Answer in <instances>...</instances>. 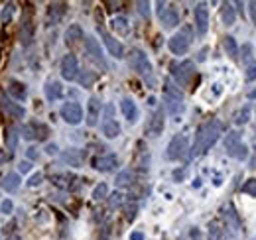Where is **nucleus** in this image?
<instances>
[{
  "mask_svg": "<svg viewBox=\"0 0 256 240\" xmlns=\"http://www.w3.org/2000/svg\"><path fill=\"white\" fill-rule=\"evenodd\" d=\"M248 14H250V20L256 24V2H248Z\"/></svg>",
  "mask_w": 256,
  "mask_h": 240,
  "instance_id": "5fc2aeb1",
  "label": "nucleus"
},
{
  "mask_svg": "<svg viewBox=\"0 0 256 240\" xmlns=\"http://www.w3.org/2000/svg\"><path fill=\"white\" fill-rule=\"evenodd\" d=\"M85 50L91 56V60L106 69V61H104V56H102V48H100V44H98V40H96L95 36H87L85 38Z\"/></svg>",
  "mask_w": 256,
  "mask_h": 240,
  "instance_id": "a211bd4d",
  "label": "nucleus"
},
{
  "mask_svg": "<svg viewBox=\"0 0 256 240\" xmlns=\"http://www.w3.org/2000/svg\"><path fill=\"white\" fill-rule=\"evenodd\" d=\"M26 156H28V160H30V162H36V160L40 158V152H38V148L30 146V148L26 150Z\"/></svg>",
  "mask_w": 256,
  "mask_h": 240,
  "instance_id": "603ef678",
  "label": "nucleus"
},
{
  "mask_svg": "<svg viewBox=\"0 0 256 240\" xmlns=\"http://www.w3.org/2000/svg\"><path fill=\"white\" fill-rule=\"evenodd\" d=\"M172 178H174L176 183H182V181L186 180V168H178V170H174Z\"/></svg>",
  "mask_w": 256,
  "mask_h": 240,
  "instance_id": "de8ad7c7",
  "label": "nucleus"
},
{
  "mask_svg": "<svg viewBox=\"0 0 256 240\" xmlns=\"http://www.w3.org/2000/svg\"><path fill=\"white\" fill-rule=\"evenodd\" d=\"M122 203H124V193H120V191H114V193H110V195H108V205H110L112 209L120 207Z\"/></svg>",
  "mask_w": 256,
  "mask_h": 240,
  "instance_id": "ea45409f",
  "label": "nucleus"
},
{
  "mask_svg": "<svg viewBox=\"0 0 256 240\" xmlns=\"http://www.w3.org/2000/svg\"><path fill=\"white\" fill-rule=\"evenodd\" d=\"M193 16H195V30H197V34L205 36L209 32V8H207V4L205 2L195 4Z\"/></svg>",
  "mask_w": 256,
  "mask_h": 240,
  "instance_id": "ddd939ff",
  "label": "nucleus"
},
{
  "mask_svg": "<svg viewBox=\"0 0 256 240\" xmlns=\"http://www.w3.org/2000/svg\"><path fill=\"white\" fill-rule=\"evenodd\" d=\"M242 191L248 195V197H256V180L254 178H250V180H246L242 183Z\"/></svg>",
  "mask_w": 256,
  "mask_h": 240,
  "instance_id": "79ce46f5",
  "label": "nucleus"
},
{
  "mask_svg": "<svg viewBox=\"0 0 256 240\" xmlns=\"http://www.w3.org/2000/svg\"><path fill=\"white\" fill-rule=\"evenodd\" d=\"M62 160H64L67 166H71V168H81V166H83L85 156H83V152L81 150L71 148V150H65L64 154H62Z\"/></svg>",
  "mask_w": 256,
  "mask_h": 240,
  "instance_id": "a878e982",
  "label": "nucleus"
},
{
  "mask_svg": "<svg viewBox=\"0 0 256 240\" xmlns=\"http://www.w3.org/2000/svg\"><path fill=\"white\" fill-rule=\"evenodd\" d=\"M58 152H60L58 144H48V146H46V154H48V156H56Z\"/></svg>",
  "mask_w": 256,
  "mask_h": 240,
  "instance_id": "864d4df0",
  "label": "nucleus"
},
{
  "mask_svg": "<svg viewBox=\"0 0 256 240\" xmlns=\"http://www.w3.org/2000/svg\"><path fill=\"white\" fill-rule=\"evenodd\" d=\"M223 46H224L226 56H228L230 60H238V56H240V48H238V44H236V40H234L232 36H224Z\"/></svg>",
  "mask_w": 256,
  "mask_h": 240,
  "instance_id": "2f4dec72",
  "label": "nucleus"
},
{
  "mask_svg": "<svg viewBox=\"0 0 256 240\" xmlns=\"http://www.w3.org/2000/svg\"><path fill=\"white\" fill-rule=\"evenodd\" d=\"M100 112H102V102L98 96H89L87 100V112H85V122L89 128H95L100 118Z\"/></svg>",
  "mask_w": 256,
  "mask_h": 240,
  "instance_id": "dca6fc26",
  "label": "nucleus"
},
{
  "mask_svg": "<svg viewBox=\"0 0 256 240\" xmlns=\"http://www.w3.org/2000/svg\"><path fill=\"white\" fill-rule=\"evenodd\" d=\"M0 106H2V110H4L10 118L20 120L26 116V108H24V104L16 102L14 98H10V96H6V94H0Z\"/></svg>",
  "mask_w": 256,
  "mask_h": 240,
  "instance_id": "4468645a",
  "label": "nucleus"
},
{
  "mask_svg": "<svg viewBox=\"0 0 256 240\" xmlns=\"http://www.w3.org/2000/svg\"><path fill=\"white\" fill-rule=\"evenodd\" d=\"M207 240H223V228L219 226V222H217V220H211V222H209Z\"/></svg>",
  "mask_w": 256,
  "mask_h": 240,
  "instance_id": "e433bc0d",
  "label": "nucleus"
},
{
  "mask_svg": "<svg viewBox=\"0 0 256 240\" xmlns=\"http://www.w3.org/2000/svg\"><path fill=\"white\" fill-rule=\"evenodd\" d=\"M221 216H223L226 228H228V230H232V234H238V232H240V228H242V224H240V216H238V212L234 210V207H232L230 203L223 205V209H221Z\"/></svg>",
  "mask_w": 256,
  "mask_h": 240,
  "instance_id": "2eb2a0df",
  "label": "nucleus"
},
{
  "mask_svg": "<svg viewBox=\"0 0 256 240\" xmlns=\"http://www.w3.org/2000/svg\"><path fill=\"white\" fill-rule=\"evenodd\" d=\"M156 12H158V18H160L164 28H176L180 24V12L174 4L160 0V2H156Z\"/></svg>",
  "mask_w": 256,
  "mask_h": 240,
  "instance_id": "1a4fd4ad",
  "label": "nucleus"
},
{
  "mask_svg": "<svg viewBox=\"0 0 256 240\" xmlns=\"http://www.w3.org/2000/svg\"><path fill=\"white\" fill-rule=\"evenodd\" d=\"M150 2H146V0H140V2H136V10H138V14L144 18V20H148L150 18Z\"/></svg>",
  "mask_w": 256,
  "mask_h": 240,
  "instance_id": "a19ab883",
  "label": "nucleus"
},
{
  "mask_svg": "<svg viewBox=\"0 0 256 240\" xmlns=\"http://www.w3.org/2000/svg\"><path fill=\"white\" fill-rule=\"evenodd\" d=\"M221 134H223V124H221V120L211 118V120H207V122H203V124L197 128V132H195V142H193V146H192V158H201V156H205L207 152L217 144V140L221 138Z\"/></svg>",
  "mask_w": 256,
  "mask_h": 240,
  "instance_id": "f257e3e1",
  "label": "nucleus"
},
{
  "mask_svg": "<svg viewBox=\"0 0 256 240\" xmlns=\"http://www.w3.org/2000/svg\"><path fill=\"white\" fill-rule=\"evenodd\" d=\"M42 183H44V174H42V172H38V174H32V176H30V180L26 181V185H28V187H40V185H42Z\"/></svg>",
  "mask_w": 256,
  "mask_h": 240,
  "instance_id": "c03bdc74",
  "label": "nucleus"
},
{
  "mask_svg": "<svg viewBox=\"0 0 256 240\" xmlns=\"http://www.w3.org/2000/svg\"><path fill=\"white\" fill-rule=\"evenodd\" d=\"M32 172V162L30 160H22L18 164V174H30Z\"/></svg>",
  "mask_w": 256,
  "mask_h": 240,
  "instance_id": "49530a36",
  "label": "nucleus"
},
{
  "mask_svg": "<svg viewBox=\"0 0 256 240\" xmlns=\"http://www.w3.org/2000/svg\"><path fill=\"white\" fill-rule=\"evenodd\" d=\"M130 240H144V232H140V230L130 232Z\"/></svg>",
  "mask_w": 256,
  "mask_h": 240,
  "instance_id": "6e6d98bb",
  "label": "nucleus"
},
{
  "mask_svg": "<svg viewBox=\"0 0 256 240\" xmlns=\"http://www.w3.org/2000/svg\"><path fill=\"white\" fill-rule=\"evenodd\" d=\"M118 164H120V160H118L116 154H102V156L93 158V168H95L96 172H100V174L114 172L118 168Z\"/></svg>",
  "mask_w": 256,
  "mask_h": 240,
  "instance_id": "f8f14e48",
  "label": "nucleus"
},
{
  "mask_svg": "<svg viewBox=\"0 0 256 240\" xmlns=\"http://www.w3.org/2000/svg\"><path fill=\"white\" fill-rule=\"evenodd\" d=\"M60 69H62V77L65 81H77L79 79V60H77V56L75 54L64 56Z\"/></svg>",
  "mask_w": 256,
  "mask_h": 240,
  "instance_id": "9b49d317",
  "label": "nucleus"
},
{
  "mask_svg": "<svg viewBox=\"0 0 256 240\" xmlns=\"http://www.w3.org/2000/svg\"><path fill=\"white\" fill-rule=\"evenodd\" d=\"M240 52L244 54V56H242V61H244V63H246V61H250V60H252V50H250V44H244Z\"/></svg>",
  "mask_w": 256,
  "mask_h": 240,
  "instance_id": "8fccbe9b",
  "label": "nucleus"
},
{
  "mask_svg": "<svg viewBox=\"0 0 256 240\" xmlns=\"http://www.w3.org/2000/svg\"><path fill=\"white\" fill-rule=\"evenodd\" d=\"M98 34H100V40H102L106 52H108L114 60H122V58H124V46H122V42L116 40L114 36H110L104 28H98Z\"/></svg>",
  "mask_w": 256,
  "mask_h": 240,
  "instance_id": "9d476101",
  "label": "nucleus"
},
{
  "mask_svg": "<svg viewBox=\"0 0 256 240\" xmlns=\"http://www.w3.org/2000/svg\"><path fill=\"white\" fill-rule=\"evenodd\" d=\"M188 240H192V238H188Z\"/></svg>",
  "mask_w": 256,
  "mask_h": 240,
  "instance_id": "680f3d73",
  "label": "nucleus"
},
{
  "mask_svg": "<svg viewBox=\"0 0 256 240\" xmlns=\"http://www.w3.org/2000/svg\"><path fill=\"white\" fill-rule=\"evenodd\" d=\"M190 150H192V148H190L188 136H186V134H176V136L172 138V142L168 144L164 156H166V160H170V162H178V160L186 158ZM190 154H192V152H190Z\"/></svg>",
  "mask_w": 256,
  "mask_h": 240,
  "instance_id": "0eeeda50",
  "label": "nucleus"
},
{
  "mask_svg": "<svg viewBox=\"0 0 256 240\" xmlns=\"http://www.w3.org/2000/svg\"><path fill=\"white\" fill-rule=\"evenodd\" d=\"M164 128H166V116H164V110H158L148 122V134L150 136H160Z\"/></svg>",
  "mask_w": 256,
  "mask_h": 240,
  "instance_id": "393cba45",
  "label": "nucleus"
},
{
  "mask_svg": "<svg viewBox=\"0 0 256 240\" xmlns=\"http://www.w3.org/2000/svg\"><path fill=\"white\" fill-rule=\"evenodd\" d=\"M6 90H8V96L14 98V100L20 102V104L28 98V87H26V83H22V81H18V79H8Z\"/></svg>",
  "mask_w": 256,
  "mask_h": 240,
  "instance_id": "6ab92c4d",
  "label": "nucleus"
},
{
  "mask_svg": "<svg viewBox=\"0 0 256 240\" xmlns=\"http://www.w3.org/2000/svg\"><path fill=\"white\" fill-rule=\"evenodd\" d=\"M250 112H252V106L250 104H244V106H240L238 110H236V114H234V124L236 126H244L248 120H250Z\"/></svg>",
  "mask_w": 256,
  "mask_h": 240,
  "instance_id": "72a5a7b5",
  "label": "nucleus"
},
{
  "mask_svg": "<svg viewBox=\"0 0 256 240\" xmlns=\"http://www.w3.org/2000/svg\"><path fill=\"white\" fill-rule=\"evenodd\" d=\"M14 12H16V4H14V2H8V4H4L2 12H0V22H2V24H8V22H12V18H14Z\"/></svg>",
  "mask_w": 256,
  "mask_h": 240,
  "instance_id": "f704fd0d",
  "label": "nucleus"
},
{
  "mask_svg": "<svg viewBox=\"0 0 256 240\" xmlns=\"http://www.w3.org/2000/svg\"><path fill=\"white\" fill-rule=\"evenodd\" d=\"M18 140H20L18 128L8 126V128L4 130V142H6V148H8L10 152H16V148H18Z\"/></svg>",
  "mask_w": 256,
  "mask_h": 240,
  "instance_id": "c85d7f7f",
  "label": "nucleus"
},
{
  "mask_svg": "<svg viewBox=\"0 0 256 240\" xmlns=\"http://www.w3.org/2000/svg\"><path fill=\"white\" fill-rule=\"evenodd\" d=\"M221 20H223L224 26H232L234 24V20H236V8H234V4L224 2L223 8H221Z\"/></svg>",
  "mask_w": 256,
  "mask_h": 240,
  "instance_id": "7c9ffc66",
  "label": "nucleus"
},
{
  "mask_svg": "<svg viewBox=\"0 0 256 240\" xmlns=\"http://www.w3.org/2000/svg\"><path fill=\"white\" fill-rule=\"evenodd\" d=\"M34 34H36V28H34L32 20H24V24L20 28V44L24 48H30L34 44Z\"/></svg>",
  "mask_w": 256,
  "mask_h": 240,
  "instance_id": "cd10ccee",
  "label": "nucleus"
},
{
  "mask_svg": "<svg viewBox=\"0 0 256 240\" xmlns=\"http://www.w3.org/2000/svg\"><path fill=\"white\" fill-rule=\"evenodd\" d=\"M60 116L64 118V122H67L69 126H77L85 120V112H83V106L75 100H67L62 104L60 108Z\"/></svg>",
  "mask_w": 256,
  "mask_h": 240,
  "instance_id": "6e6552de",
  "label": "nucleus"
},
{
  "mask_svg": "<svg viewBox=\"0 0 256 240\" xmlns=\"http://www.w3.org/2000/svg\"><path fill=\"white\" fill-rule=\"evenodd\" d=\"M20 185H22V178H20L18 172L6 174V176L2 178V181H0V187H2L6 193H16V191L20 189Z\"/></svg>",
  "mask_w": 256,
  "mask_h": 240,
  "instance_id": "5701e85b",
  "label": "nucleus"
},
{
  "mask_svg": "<svg viewBox=\"0 0 256 240\" xmlns=\"http://www.w3.org/2000/svg\"><path fill=\"white\" fill-rule=\"evenodd\" d=\"M6 240H22V236H20V234H16V232H12V234H8V236H6Z\"/></svg>",
  "mask_w": 256,
  "mask_h": 240,
  "instance_id": "bf43d9fd",
  "label": "nucleus"
},
{
  "mask_svg": "<svg viewBox=\"0 0 256 240\" xmlns=\"http://www.w3.org/2000/svg\"><path fill=\"white\" fill-rule=\"evenodd\" d=\"M64 38L67 46H75V44H79L81 40H85V34H83V28H81L79 24H71V26L65 30Z\"/></svg>",
  "mask_w": 256,
  "mask_h": 240,
  "instance_id": "bb28decb",
  "label": "nucleus"
},
{
  "mask_svg": "<svg viewBox=\"0 0 256 240\" xmlns=\"http://www.w3.org/2000/svg\"><path fill=\"white\" fill-rule=\"evenodd\" d=\"M91 197H93L95 201H102V199H108V185H106V183H98V185H95V189H93Z\"/></svg>",
  "mask_w": 256,
  "mask_h": 240,
  "instance_id": "4c0bfd02",
  "label": "nucleus"
},
{
  "mask_svg": "<svg viewBox=\"0 0 256 240\" xmlns=\"http://www.w3.org/2000/svg\"><path fill=\"white\" fill-rule=\"evenodd\" d=\"M95 81H96V75L93 71H85L83 75H79V83H81V87H85V89L93 87Z\"/></svg>",
  "mask_w": 256,
  "mask_h": 240,
  "instance_id": "58836bf2",
  "label": "nucleus"
},
{
  "mask_svg": "<svg viewBox=\"0 0 256 240\" xmlns=\"http://www.w3.org/2000/svg\"><path fill=\"white\" fill-rule=\"evenodd\" d=\"M124 210H126V220H134L136 214H138V205H136L134 201H130Z\"/></svg>",
  "mask_w": 256,
  "mask_h": 240,
  "instance_id": "a18cd8bd",
  "label": "nucleus"
},
{
  "mask_svg": "<svg viewBox=\"0 0 256 240\" xmlns=\"http://www.w3.org/2000/svg\"><path fill=\"white\" fill-rule=\"evenodd\" d=\"M44 92H46V98L50 102L62 100V96H64V85L58 79H48L46 81V87H44Z\"/></svg>",
  "mask_w": 256,
  "mask_h": 240,
  "instance_id": "412c9836",
  "label": "nucleus"
},
{
  "mask_svg": "<svg viewBox=\"0 0 256 240\" xmlns=\"http://www.w3.org/2000/svg\"><path fill=\"white\" fill-rule=\"evenodd\" d=\"M116 185L118 187H132L134 185V174L130 170H124L116 176Z\"/></svg>",
  "mask_w": 256,
  "mask_h": 240,
  "instance_id": "c9c22d12",
  "label": "nucleus"
},
{
  "mask_svg": "<svg viewBox=\"0 0 256 240\" xmlns=\"http://www.w3.org/2000/svg\"><path fill=\"white\" fill-rule=\"evenodd\" d=\"M192 42H193L192 30H190V26H186L184 30L176 32L168 40V48H170V52L174 56H186L190 52V48H192Z\"/></svg>",
  "mask_w": 256,
  "mask_h": 240,
  "instance_id": "423d86ee",
  "label": "nucleus"
},
{
  "mask_svg": "<svg viewBox=\"0 0 256 240\" xmlns=\"http://www.w3.org/2000/svg\"><path fill=\"white\" fill-rule=\"evenodd\" d=\"M170 71H172V77L176 79L178 87H188L195 77V63L192 60L174 61L170 65Z\"/></svg>",
  "mask_w": 256,
  "mask_h": 240,
  "instance_id": "20e7f679",
  "label": "nucleus"
},
{
  "mask_svg": "<svg viewBox=\"0 0 256 240\" xmlns=\"http://www.w3.org/2000/svg\"><path fill=\"white\" fill-rule=\"evenodd\" d=\"M52 183L62 191H75L79 187V178L73 174H56L52 176Z\"/></svg>",
  "mask_w": 256,
  "mask_h": 240,
  "instance_id": "aec40b11",
  "label": "nucleus"
},
{
  "mask_svg": "<svg viewBox=\"0 0 256 240\" xmlns=\"http://www.w3.org/2000/svg\"><path fill=\"white\" fill-rule=\"evenodd\" d=\"M244 79H246L248 83L256 79V63H250V65H248V69H246V73H244Z\"/></svg>",
  "mask_w": 256,
  "mask_h": 240,
  "instance_id": "09e8293b",
  "label": "nucleus"
},
{
  "mask_svg": "<svg viewBox=\"0 0 256 240\" xmlns=\"http://www.w3.org/2000/svg\"><path fill=\"white\" fill-rule=\"evenodd\" d=\"M100 132H102V136H104L106 140H114V138L120 136V124H118L114 118L108 116V118L102 120V124H100Z\"/></svg>",
  "mask_w": 256,
  "mask_h": 240,
  "instance_id": "b1692460",
  "label": "nucleus"
},
{
  "mask_svg": "<svg viewBox=\"0 0 256 240\" xmlns=\"http://www.w3.org/2000/svg\"><path fill=\"white\" fill-rule=\"evenodd\" d=\"M110 26H112V30L116 32L118 36H128L130 34V24H128V18L126 16H114L112 20H110Z\"/></svg>",
  "mask_w": 256,
  "mask_h": 240,
  "instance_id": "c756f323",
  "label": "nucleus"
},
{
  "mask_svg": "<svg viewBox=\"0 0 256 240\" xmlns=\"http://www.w3.org/2000/svg\"><path fill=\"white\" fill-rule=\"evenodd\" d=\"M120 112H122V116L130 122V124H134V122H138V116H140V110H138V106H136V102L130 98V96H124L122 100H120Z\"/></svg>",
  "mask_w": 256,
  "mask_h": 240,
  "instance_id": "4be33fe9",
  "label": "nucleus"
},
{
  "mask_svg": "<svg viewBox=\"0 0 256 240\" xmlns=\"http://www.w3.org/2000/svg\"><path fill=\"white\" fill-rule=\"evenodd\" d=\"M148 104H150V106H154V104H156V98H154V96H150V98H148Z\"/></svg>",
  "mask_w": 256,
  "mask_h": 240,
  "instance_id": "052dcab7",
  "label": "nucleus"
},
{
  "mask_svg": "<svg viewBox=\"0 0 256 240\" xmlns=\"http://www.w3.org/2000/svg\"><path fill=\"white\" fill-rule=\"evenodd\" d=\"M224 150H226V154H228L230 158L240 160V162L248 158V146L242 142V136H240V132H236V130H230V132L226 134V138H224Z\"/></svg>",
  "mask_w": 256,
  "mask_h": 240,
  "instance_id": "39448f33",
  "label": "nucleus"
},
{
  "mask_svg": "<svg viewBox=\"0 0 256 240\" xmlns=\"http://www.w3.org/2000/svg\"><path fill=\"white\" fill-rule=\"evenodd\" d=\"M207 52H209V50H207V48H203V50H201V52L197 54V61H199V63H201V61L207 60Z\"/></svg>",
  "mask_w": 256,
  "mask_h": 240,
  "instance_id": "4d7b16f0",
  "label": "nucleus"
},
{
  "mask_svg": "<svg viewBox=\"0 0 256 240\" xmlns=\"http://www.w3.org/2000/svg\"><path fill=\"white\" fill-rule=\"evenodd\" d=\"M67 12V4L65 2H52L46 10V26H56L62 22V18Z\"/></svg>",
  "mask_w": 256,
  "mask_h": 240,
  "instance_id": "f3484780",
  "label": "nucleus"
},
{
  "mask_svg": "<svg viewBox=\"0 0 256 240\" xmlns=\"http://www.w3.org/2000/svg\"><path fill=\"white\" fill-rule=\"evenodd\" d=\"M0 212H2L4 216H10V214L14 212V203H12V199H4V201L0 203Z\"/></svg>",
  "mask_w": 256,
  "mask_h": 240,
  "instance_id": "37998d69",
  "label": "nucleus"
},
{
  "mask_svg": "<svg viewBox=\"0 0 256 240\" xmlns=\"http://www.w3.org/2000/svg\"><path fill=\"white\" fill-rule=\"evenodd\" d=\"M246 98L248 100H256V87L252 90H248V94H246Z\"/></svg>",
  "mask_w": 256,
  "mask_h": 240,
  "instance_id": "13d9d810",
  "label": "nucleus"
},
{
  "mask_svg": "<svg viewBox=\"0 0 256 240\" xmlns=\"http://www.w3.org/2000/svg\"><path fill=\"white\" fill-rule=\"evenodd\" d=\"M130 67L136 71V75L138 77H142L150 87H154L156 85V75H154V65H152V61L150 58L146 56V52L144 50H140V48H134L132 52H130Z\"/></svg>",
  "mask_w": 256,
  "mask_h": 240,
  "instance_id": "f03ea898",
  "label": "nucleus"
},
{
  "mask_svg": "<svg viewBox=\"0 0 256 240\" xmlns=\"http://www.w3.org/2000/svg\"><path fill=\"white\" fill-rule=\"evenodd\" d=\"M28 124L32 126L34 136H36L38 140H48V136H50V126H48V124H44V122H40V120H32V122H28Z\"/></svg>",
  "mask_w": 256,
  "mask_h": 240,
  "instance_id": "473e14b6",
  "label": "nucleus"
},
{
  "mask_svg": "<svg viewBox=\"0 0 256 240\" xmlns=\"http://www.w3.org/2000/svg\"><path fill=\"white\" fill-rule=\"evenodd\" d=\"M162 90H164V102H166L168 112L174 114V116L184 112V108H186V104H184V90L180 89L176 83H172V81H166Z\"/></svg>",
  "mask_w": 256,
  "mask_h": 240,
  "instance_id": "7ed1b4c3",
  "label": "nucleus"
},
{
  "mask_svg": "<svg viewBox=\"0 0 256 240\" xmlns=\"http://www.w3.org/2000/svg\"><path fill=\"white\" fill-rule=\"evenodd\" d=\"M22 136L26 138V140H36V136H34V130L30 124H26V126H22Z\"/></svg>",
  "mask_w": 256,
  "mask_h": 240,
  "instance_id": "3c124183",
  "label": "nucleus"
}]
</instances>
